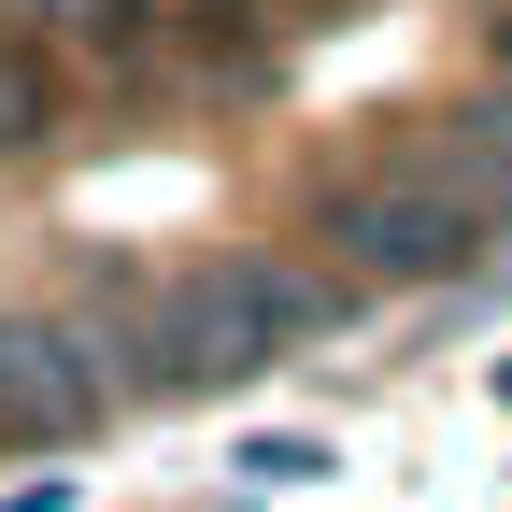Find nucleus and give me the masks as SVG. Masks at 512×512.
Instances as JSON below:
<instances>
[{"instance_id":"1","label":"nucleus","mask_w":512,"mask_h":512,"mask_svg":"<svg viewBox=\"0 0 512 512\" xmlns=\"http://www.w3.org/2000/svg\"><path fill=\"white\" fill-rule=\"evenodd\" d=\"M498 72H512V29H498Z\"/></svg>"}]
</instances>
